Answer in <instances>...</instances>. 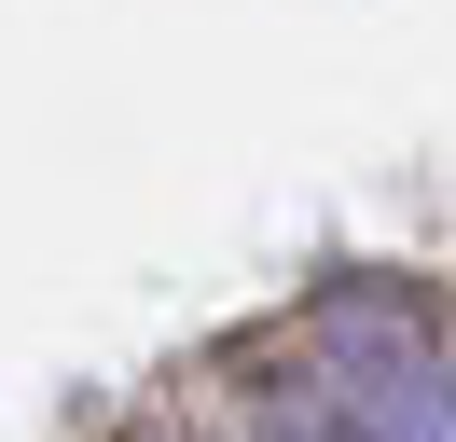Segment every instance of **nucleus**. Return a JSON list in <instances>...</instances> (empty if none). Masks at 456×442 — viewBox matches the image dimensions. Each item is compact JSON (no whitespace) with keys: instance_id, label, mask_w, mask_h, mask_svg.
Returning a JSON list of instances; mask_svg holds the SVG:
<instances>
[]
</instances>
